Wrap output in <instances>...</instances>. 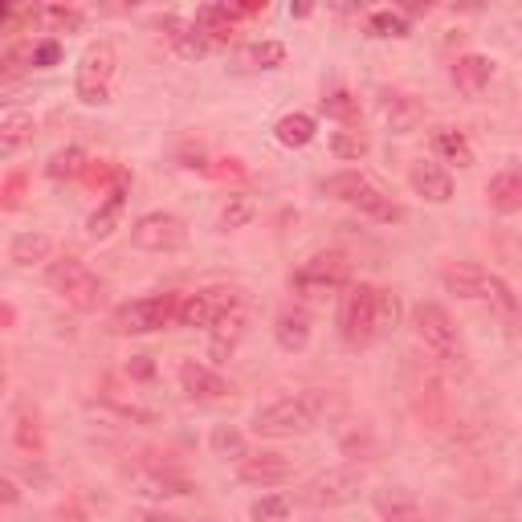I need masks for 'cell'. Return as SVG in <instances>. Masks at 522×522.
I'll return each mask as SVG.
<instances>
[{"label":"cell","mask_w":522,"mask_h":522,"mask_svg":"<svg viewBox=\"0 0 522 522\" xmlns=\"http://www.w3.org/2000/svg\"><path fill=\"white\" fill-rule=\"evenodd\" d=\"M335 412H343V400L335 392L310 388L302 396H286V400H278L270 408H261L253 416V433L257 437H302V433L323 425Z\"/></svg>","instance_id":"obj_1"},{"label":"cell","mask_w":522,"mask_h":522,"mask_svg":"<svg viewBox=\"0 0 522 522\" xmlns=\"http://www.w3.org/2000/svg\"><path fill=\"white\" fill-rule=\"evenodd\" d=\"M339 339L351 351H363V347H372L376 339H384V327H380V286L351 282L339 294Z\"/></svg>","instance_id":"obj_2"},{"label":"cell","mask_w":522,"mask_h":522,"mask_svg":"<svg viewBox=\"0 0 522 522\" xmlns=\"http://www.w3.org/2000/svg\"><path fill=\"white\" fill-rule=\"evenodd\" d=\"M323 192L335 196V200H343V204H351V208H359L363 217H372L380 225H400L408 217L404 204H396L372 176H363V172H339V176H331L323 184Z\"/></svg>","instance_id":"obj_3"},{"label":"cell","mask_w":522,"mask_h":522,"mask_svg":"<svg viewBox=\"0 0 522 522\" xmlns=\"http://www.w3.org/2000/svg\"><path fill=\"white\" fill-rule=\"evenodd\" d=\"M176 315H180V302L172 294H151V298L123 302L111 315V331L115 335H155L168 323H176Z\"/></svg>","instance_id":"obj_4"},{"label":"cell","mask_w":522,"mask_h":522,"mask_svg":"<svg viewBox=\"0 0 522 522\" xmlns=\"http://www.w3.org/2000/svg\"><path fill=\"white\" fill-rule=\"evenodd\" d=\"M290 286L298 294H306V298H327L335 290H347L351 286V261L343 253H335V249L315 253V257H306L302 266L294 270Z\"/></svg>","instance_id":"obj_5"},{"label":"cell","mask_w":522,"mask_h":522,"mask_svg":"<svg viewBox=\"0 0 522 522\" xmlns=\"http://www.w3.org/2000/svg\"><path fill=\"white\" fill-rule=\"evenodd\" d=\"M45 282L54 286L74 310H98L102 294H107V286H102L82 261L74 257H58V261H49V270H45Z\"/></svg>","instance_id":"obj_6"},{"label":"cell","mask_w":522,"mask_h":522,"mask_svg":"<svg viewBox=\"0 0 522 522\" xmlns=\"http://www.w3.org/2000/svg\"><path fill=\"white\" fill-rule=\"evenodd\" d=\"M412 327H416V335L425 339V347H429L441 363H457V359H461L457 327H453L449 310H445L441 302H416V306H412Z\"/></svg>","instance_id":"obj_7"},{"label":"cell","mask_w":522,"mask_h":522,"mask_svg":"<svg viewBox=\"0 0 522 522\" xmlns=\"http://www.w3.org/2000/svg\"><path fill=\"white\" fill-rule=\"evenodd\" d=\"M111 78H115V49H111V41H94L78 62L74 90L86 107H98V102L111 98Z\"/></svg>","instance_id":"obj_8"},{"label":"cell","mask_w":522,"mask_h":522,"mask_svg":"<svg viewBox=\"0 0 522 522\" xmlns=\"http://www.w3.org/2000/svg\"><path fill=\"white\" fill-rule=\"evenodd\" d=\"M241 306V294L237 290H229V286H208V290H196V294H188V298H180V315H176V323L180 327H200V331H213L229 310H237Z\"/></svg>","instance_id":"obj_9"},{"label":"cell","mask_w":522,"mask_h":522,"mask_svg":"<svg viewBox=\"0 0 522 522\" xmlns=\"http://www.w3.org/2000/svg\"><path fill=\"white\" fill-rule=\"evenodd\" d=\"M131 245L143 253H176L188 245V225L176 213H147L135 221Z\"/></svg>","instance_id":"obj_10"},{"label":"cell","mask_w":522,"mask_h":522,"mask_svg":"<svg viewBox=\"0 0 522 522\" xmlns=\"http://www.w3.org/2000/svg\"><path fill=\"white\" fill-rule=\"evenodd\" d=\"M359 498V474L355 469H327V474L310 478L306 490H302V502L315 506V510H331V506H347Z\"/></svg>","instance_id":"obj_11"},{"label":"cell","mask_w":522,"mask_h":522,"mask_svg":"<svg viewBox=\"0 0 522 522\" xmlns=\"http://www.w3.org/2000/svg\"><path fill=\"white\" fill-rule=\"evenodd\" d=\"M237 478L249 486H282L294 478V461L282 453H245L237 461Z\"/></svg>","instance_id":"obj_12"},{"label":"cell","mask_w":522,"mask_h":522,"mask_svg":"<svg viewBox=\"0 0 522 522\" xmlns=\"http://www.w3.org/2000/svg\"><path fill=\"white\" fill-rule=\"evenodd\" d=\"M180 384H184V392H188L192 400H200V404H217V400H229V396H233V384H229L221 372L196 363V359H184V363H180Z\"/></svg>","instance_id":"obj_13"},{"label":"cell","mask_w":522,"mask_h":522,"mask_svg":"<svg viewBox=\"0 0 522 522\" xmlns=\"http://www.w3.org/2000/svg\"><path fill=\"white\" fill-rule=\"evenodd\" d=\"M408 184H412L416 196H425L429 204L453 200V176H449L441 164H433V160H416V164L408 168Z\"/></svg>","instance_id":"obj_14"},{"label":"cell","mask_w":522,"mask_h":522,"mask_svg":"<svg viewBox=\"0 0 522 522\" xmlns=\"http://www.w3.org/2000/svg\"><path fill=\"white\" fill-rule=\"evenodd\" d=\"M245 331H249V315H245V306L229 310V315L213 327V335H208V359H213V363H225V359L237 351V343L245 339Z\"/></svg>","instance_id":"obj_15"},{"label":"cell","mask_w":522,"mask_h":522,"mask_svg":"<svg viewBox=\"0 0 522 522\" xmlns=\"http://www.w3.org/2000/svg\"><path fill=\"white\" fill-rule=\"evenodd\" d=\"M372 506H376V514H380L384 522H425L421 502H416L408 490H400V486L376 490V494H372Z\"/></svg>","instance_id":"obj_16"},{"label":"cell","mask_w":522,"mask_h":522,"mask_svg":"<svg viewBox=\"0 0 522 522\" xmlns=\"http://www.w3.org/2000/svg\"><path fill=\"white\" fill-rule=\"evenodd\" d=\"M486 200H490L494 213H502V217L522 213V164L498 172V176L490 180V188H486Z\"/></svg>","instance_id":"obj_17"},{"label":"cell","mask_w":522,"mask_h":522,"mask_svg":"<svg viewBox=\"0 0 522 522\" xmlns=\"http://www.w3.org/2000/svg\"><path fill=\"white\" fill-rule=\"evenodd\" d=\"M131 486H135V494H143V498H184V494H192V482H188V478L164 474V469H135Z\"/></svg>","instance_id":"obj_18"},{"label":"cell","mask_w":522,"mask_h":522,"mask_svg":"<svg viewBox=\"0 0 522 522\" xmlns=\"http://www.w3.org/2000/svg\"><path fill=\"white\" fill-rule=\"evenodd\" d=\"M441 282L449 294L457 298H486V282L490 274L482 266H474V261H457V266H445L441 270Z\"/></svg>","instance_id":"obj_19"},{"label":"cell","mask_w":522,"mask_h":522,"mask_svg":"<svg viewBox=\"0 0 522 522\" xmlns=\"http://www.w3.org/2000/svg\"><path fill=\"white\" fill-rule=\"evenodd\" d=\"M274 339L282 351H302L310 343V315L302 306H286L278 310V319H274Z\"/></svg>","instance_id":"obj_20"},{"label":"cell","mask_w":522,"mask_h":522,"mask_svg":"<svg viewBox=\"0 0 522 522\" xmlns=\"http://www.w3.org/2000/svg\"><path fill=\"white\" fill-rule=\"evenodd\" d=\"M123 208H127V176L119 180V188L98 204V213L90 217V237L94 241H107L115 229H119V221H123Z\"/></svg>","instance_id":"obj_21"},{"label":"cell","mask_w":522,"mask_h":522,"mask_svg":"<svg viewBox=\"0 0 522 522\" xmlns=\"http://www.w3.org/2000/svg\"><path fill=\"white\" fill-rule=\"evenodd\" d=\"M490 78H494V62L482 58V54H469V58H461V62L453 66V82H457V90L469 94V98H478V94L490 86Z\"/></svg>","instance_id":"obj_22"},{"label":"cell","mask_w":522,"mask_h":522,"mask_svg":"<svg viewBox=\"0 0 522 522\" xmlns=\"http://www.w3.org/2000/svg\"><path fill=\"white\" fill-rule=\"evenodd\" d=\"M286 62V45L282 41H257V45H245L237 54V70L241 74H257V70H278Z\"/></svg>","instance_id":"obj_23"},{"label":"cell","mask_w":522,"mask_h":522,"mask_svg":"<svg viewBox=\"0 0 522 522\" xmlns=\"http://www.w3.org/2000/svg\"><path fill=\"white\" fill-rule=\"evenodd\" d=\"M29 139H33V115L29 111H5V119H0V155L13 160Z\"/></svg>","instance_id":"obj_24"},{"label":"cell","mask_w":522,"mask_h":522,"mask_svg":"<svg viewBox=\"0 0 522 522\" xmlns=\"http://www.w3.org/2000/svg\"><path fill=\"white\" fill-rule=\"evenodd\" d=\"M208 41H229L233 37V25H237V13L233 5H204L196 9V21H192Z\"/></svg>","instance_id":"obj_25"},{"label":"cell","mask_w":522,"mask_h":522,"mask_svg":"<svg viewBox=\"0 0 522 522\" xmlns=\"http://www.w3.org/2000/svg\"><path fill=\"white\" fill-rule=\"evenodd\" d=\"M421 102H416V98H408V94H388L384 98V119L392 123V131L396 135H408L416 123H421Z\"/></svg>","instance_id":"obj_26"},{"label":"cell","mask_w":522,"mask_h":522,"mask_svg":"<svg viewBox=\"0 0 522 522\" xmlns=\"http://www.w3.org/2000/svg\"><path fill=\"white\" fill-rule=\"evenodd\" d=\"M433 147H437V155H441L445 164H457V168H474V147H469V139H465L461 131H453V127L437 131V135H433Z\"/></svg>","instance_id":"obj_27"},{"label":"cell","mask_w":522,"mask_h":522,"mask_svg":"<svg viewBox=\"0 0 522 522\" xmlns=\"http://www.w3.org/2000/svg\"><path fill=\"white\" fill-rule=\"evenodd\" d=\"M168 41H172V49H176V54L180 58H204L208 54V49H213V41H208L196 25H184V21H168Z\"/></svg>","instance_id":"obj_28"},{"label":"cell","mask_w":522,"mask_h":522,"mask_svg":"<svg viewBox=\"0 0 522 522\" xmlns=\"http://www.w3.org/2000/svg\"><path fill=\"white\" fill-rule=\"evenodd\" d=\"M274 135H278V143H282V147H306L310 139H315V119L302 115V111L282 115V119H278V127H274Z\"/></svg>","instance_id":"obj_29"},{"label":"cell","mask_w":522,"mask_h":522,"mask_svg":"<svg viewBox=\"0 0 522 522\" xmlns=\"http://www.w3.org/2000/svg\"><path fill=\"white\" fill-rule=\"evenodd\" d=\"M49 249H54V241H49L45 233H21V237H13L9 257L17 261V266H33V261H49Z\"/></svg>","instance_id":"obj_30"},{"label":"cell","mask_w":522,"mask_h":522,"mask_svg":"<svg viewBox=\"0 0 522 522\" xmlns=\"http://www.w3.org/2000/svg\"><path fill=\"white\" fill-rule=\"evenodd\" d=\"M257 217V200L249 192H233L225 204H221V229H245L249 221Z\"/></svg>","instance_id":"obj_31"},{"label":"cell","mask_w":522,"mask_h":522,"mask_svg":"<svg viewBox=\"0 0 522 522\" xmlns=\"http://www.w3.org/2000/svg\"><path fill=\"white\" fill-rule=\"evenodd\" d=\"M86 168V151L82 147H66V151H54V160L45 164L49 180H78Z\"/></svg>","instance_id":"obj_32"},{"label":"cell","mask_w":522,"mask_h":522,"mask_svg":"<svg viewBox=\"0 0 522 522\" xmlns=\"http://www.w3.org/2000/svg\"><path fill=\"white\" fill-rule=\"evenodd\" d=\"M253 522H286L290 518V498L286 494H266L253 502Z\"/></svg>","instance_id":"obj_33"},{"label":"cell","mask_w":522,"mask_h":522,"mask_svg":"<svg viewBox=\"0 0 522 522\" xmlns=\"http://www.w3.org/2000/svg\"><path fill=\"white\" fill-rule=\"evenodd\" d=\"M368 29H372V37H408V17L392 13V9H380V13L368 17Z\"/></svg>","instance_id":"obj_34"},{"label":"cell","mask_w":522,"mask_h":522,"mask_svg":"<svg viewBox=\"0 0 522 522\" xmlns=\"http://www.w3.org/2000/svg\"><path fill=\"white\" fill-rule=\"evenodd\" d=\"M331 151L339 155V160H363V155H368V135H359V131H335V135H331Z\"/></svg>","instance_id":"obj_35"},{"label":"cell","mask_w":522,"mask_h":522,"mask_svg":"<svg viewBox=\"0 0 522 522\" xmlns=\"http://www.w3.org/2000/svg\"><path fill=\"white\" fill-rule=\"evenodd\" d=\"M486 302H490L494 310H502L506 319H514V315H518V302H514L510 286H506L502 278H494V274H490V282H486Z\"/></svg>","instance_id":"obj_36"},{"label":"cell","mask_w":522,"mask_h":522,"mask_svg":"<svg viewBox=\"0 0 522 522\" xmlns=\"http://www.w3.org/2000/svg\"><path fill=\"white\" fill-rule=\"evenodd\" d=\"M323 111H327L331 119H343V123H351V119L359 115L355 98H351L347 90H335V94H327V98H323Z\"/></svg>","instance_id":"obj_37"},{"label":"cell","mask_w":522,"mask_h":522,"mask_svg":"<svg viewBox=\"0 0 522 522\" xmlns=\"http://www.w3.org/2000/svg\"><path fill=\"white\" fill-rule=\"evenodd\" d=\"M37 17L49 21L54 29H82V13H78V9H66V5H45Z\"/></svg>","instance_id":"obj_38"},{"label":"cell","mask_w":522,"mask_h":522,"mask_svg":"<svg viewBox=\"0 0 522 522\" xmlns=\"http://www.w3.org/2000/svg\"><path fill=\"white\" fill-rule=\"evenodd\" d=\"M213 449L221 453V457H245V441H241V433L237 429H217L213 433Z\"/></svg>","instance_id":"obj_39"},{"label":"cell","mask_w":522,"mask_h":522,"mask_svg":"<svg viewBox=\"0 0 522 522\" xmlns=\"http://www.w3.org/2000/svg\"><path fill=\"white\" fill-rule=\"evenodd\" d=\"M58 58H62V45H58V41H37V45L29 49V66H37V70L58 66Z\"/></svg>","instance_id":"obj_40"},{"label":"cell","mask_w":522,"mask_h":522,"mask_svg":"<svg viewBox=\"0 0 522 522\" xmlns=\"http://www.w3.org/2000/svg\"><path fill=\"white\" fill-rule=\"evenodd\" d=\"M396 323H400V302H396L392 290H380V327H384V335L396 331Z\"/></svg>","instance_id":"obj_41"},{"label":"cell","mask_w":522,"mask_h":522,"mask_svg":"<svg viewBox=\"0 0 522 522\" xmlns=\"http://www.w3.org/2000/svg\"><path fill=\"white\" fill-rule=\"evenodd\" d=\"M131 522H184V518H176V514H164V510H139Z\"/></svg>","instance_id":"obj_42"}]
</instances>
